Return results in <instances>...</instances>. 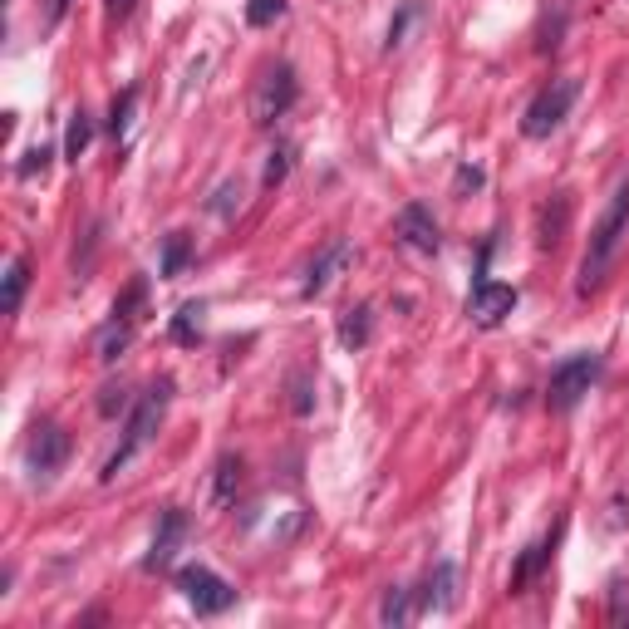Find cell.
I'll return each mask as SVG.
<instances>
[{
    "label": "cell",
    "instance_id": "6da1fadb",
    "mask_svg": "<svg viewBox=\"0 0 629 629\" xmlns=\"http://www.w3.org/2000/svg\"><path fill=\"white\" fill-rule=\"evenodd\" d=\"M625 236H629V177L615 187L610 207H605V212H600V222L590 227V246H585V261H580L575 295H590V290H600L605 271L615 266V256H620V246H625Z\"/></svg>",
    "mask_w": 629,
    "mask_h": 629
},
{
    "label": "cell",
    "instance_id": "7a4b0ae2",
    "mask_svg": "<svg viewBox=\"0 0 629 629\" xmlns=\"http://www.w3.org/2000/svg\"><path fill=\"white\" fill-rule=\"evenodd\" d=\"M168 403H172V379H153L148 384V394L128 408V423H123V438H118V448L109 453V462H104V482H114L118 472L128 467V462L138 458L153 438H158V423H163V413H168Z\"/></svg>",
    "mask_w": 629,
    "mask_h": 629
},
{
    "label": "cell",
    "instance_id": "3957f363",
    "mask_svg": "<svg viewBox=\"0 0 629 629\" xmlns=\"http://www.w3.org/2000/svg\"><path fill=\"white\" fill-rule=\"evenodd\" d=\"M600 369H605V359H600L595 349H580L571 359H561V364L551 369V384H546V408H551V413H571L575 403L600 384Z\"/></svg>",
    "mask_w": 629,
    "mask_h": 629
},
{
    "label": "cell",
    "instance_id": "277c9868",
    "mask_svg": "<svg viewBox=\"0 0 629 629\" xmlns=\"http://www.w3.org/2000/svg\"><path fill=\"white\" fill-rule=\"evenodd\" d=\"M575 99H580V84H575V79H551V84L526 104V114H521V133H526V138H551V133L571 118Z\"/></svg>",
    "mask_w": 629,
    "mask_h": 629
},
{
    "label": "cell",
    "instance_id": "5b68a950",
    "mask_svg": "<svg viewBox=\"0 0 629 629\" xmlns=\"http://www.w3.org/2000/svg\"><path fill=\"white\" fill-rule=\"evenodd\" d=\"M295 99H300V79H295V69L286 59H276V64H266V74H261V84L251 94V118L261 128H271L276 118H286L295 109Z\"/></svg>",
    "mask_w": 629,
    "mask_h": 629
},
{
    "label": "cell",
    "instance_id": "8992f818",
    "mask_svg": "<svg viewBox=\"0 0 629 629\" xmlns=\"http://www.w3.org/2000/svg\"><path fill=\"white\" fill-rule=\"evenodd\" d=\"M177 590H182V600L197 610V615H227L231 605H236V585L222 580L217 571H207V566H182L177 571Z\"/></svg>",
    "mask_w": 629,
    "mask_h": 629
},
{
    "label": "cell",
    "instance_id": "52a82bcc",
    "mask_svg": "<svg viewBox=\"0 0 629 629\" xmlns=\"http://www.w3.org/2000/svg\"><path fill=\"white\" fill-rule=\"evenodd\" d=\"M516 286H502V281H472V295H467V320L477 325V330H497L507 315L516 310Z\"/></svg>",
    "mask_w": 629,
    "mask_h": 629
},
{
    "label": "cell",
    "instance_id": "ba28073f",
    "mask_svg": "<svg viewBox=\"0 0 629 629\" xmlns=\"http://www.w3.org/2000/svg\"><path fill=\"white\" fill-rule=\"evenodd\" d=\"M69 458V433L59 428V423H40L35 433H30V443H25V462H30V472H40V477H55L59 467Z\"/></svg>",
    "mask_w": 629,
    "mask_h": 629
},
{
    "label": "cell",
    "instance_id": "9c48e42d",
    "mask_svg": "<svg viewBox=\"0 0 629 629\" xmlns=\"http://www.w3.org/2000/svg\"><path fill=\"white\" fill-rule=\"evenodd\" d=\"M575 5L580 0H541V15H536V55H556L571 35Z\"/></svg>",
    "mask_w": 629,
    "mask_h": 629
},
{
    "label": "cell",
    "instance_id": "30bf717a",
    "mask_svg": "<svg viewBox=\"0 0 629 629\" xmlns=\"http://www.w3.org/2000/svg\"><path fill=\"white\" fill-rule=\"evenodd\" d=\"M394 231H399V241L408 251H423V256H433V251L443 246V231H438L433 212H428L423 202H408L399 212V222H394Z\"/></svg>",
    "mask_w": 629,
    "mask_h": 629
},
{
    "label": "cell",
    "instance_id": "8fae6325",
    "mask_svg": "<svg viewBox=\"0 0 629 629\" xmlns=\"http://www.w3.org/2000/svg\"><path fill=\"white\" fill-rule=\"evenodd\" d=\"M182 536H187V512H182V507H168V512L158 516V531H153V546H148V556H143V571H168L177 546H182Z\"/></svg>",
    "mask_w": 629,
    "mask_h": 629
},
{
    "label": "cell",
    "instance_id": "7c38bea8",
    "mask_svg": "<svg viewBox=\"0 0 629 629\" xmlns=\"http://www.w3.org/2000/svg\"><path fill=\"white\" fill-rule=\"evenodd\" d=\"M566 227H571V197L556 192V197L541 202V212H536V246H541V251H556V246L566 241Z\"/></svg>",
    "mask_w": 629,
    "mask_h": 629
},
{
    "label": "cell",
    "instance_id": "4fadbf2b",
    "mask_svg": "<svg viewBox=\"0 0 629 629\" xmlns=\"http://www.w3.org/2000/svg\"><path fill=\"white\" fill-rule=\"evenodd\" d=\"M349 256H354V251H349V241H344V236H340V241H330V246H325V251H320V256L310 261V271H305V286H300V295H305V300H315L320 290L335 281V271H340Z\"/></svg>",
    "mask_w": 629,
    "mask_h": 629
},
{
    "label": "cell",
    "instance_id": "5bb4252c",
    "mask_svg": "<svg viewBox=\"0 0 629 629\" xmlns=\"http://www.w3.org/2000/svg\"><path fill=\"white\" fill-rule=\"evenodd\" d=\"M561 531H566V521H556V531L551 536H541V541H531L521 556H516V566H512V590H521L526 580H536L541 575V566L556 556V541H561Z\"/></svg>",
    "mask_w": 629,
    "mask_h": 629
},
{
    "label": "cell",
    "instance_id": "9a60e30c",
    "mask_svg": "<svg viewBox=\"0 0 629 629\" xmlns=\"http://www.w3.org/2000/svg\"><path fill=\"white\" fill-rule=\"evenodd\" d=\"M423 605L428 610H458V566L453 561H438L433 575H428V590H423Z\"/></svg>",
    "mask_w": 629,
    "mask_h": 629
},
{
    "label": "cell",
    "instance_id": "2e32d148",
    "mask_svg": "<svg viewBox=\"0 0 629 629\" xmlns=\"http://www.w3.org/2000/svg\"><path fill=\"white\" fill-rule=\"evenodd\" d=\"M187 261H192V236H187V231L163 236V261H158V276H163V281L182 276V271H187Z\"/></svg>",
    "mask_w": 629,
    "mask_h": 629
},
{
    "label": "cell",
    "instance_id": "e0dca14e",
    "mask_svg": "<svg viewBox=\"0 0 629 629\" xmlns=\"http://www.w3.org/2000/svg\"><path fill=\"white\" fill-rule=\"evenodd\" d=\"M369 330H374V310H369V305H354V310H344V320H340V344L354 354V349L369 344Z\"/></svg>",
    "mask_w": 629,
    "mask_h": 629
},
{
    "label": "cell",
    "instance_id": "ac0fdd59",
    "mask_svg": "<svg viewBox=\"0 0 629 629\" xmlns=\"http://www.w3.org/2000/svg\"><path fill=\"white\" fill-rule=\"evenodd\" d=\"M25 286H30V261H25V256H15V261L5 266V295H0V310H5V315H15V310H20Z\"/></svg>",
    "mask_w": 629,
    "mask_h": 629
},
{
    "label": "cell",
    "instance_id": "d6986e66",
    "mask_svg": "<svg viewBox=\"0 0 629 629\" xmlns=\"http://www.w3.org/2000/svg\"><path fill=\"white\" fill-rule=\"evenodd\" d=\"M89 138H94V118L84 114V109H74V114H69V133H64V158L79 163V158L89 153Z\"/></svg>",
    "mask_w": 629,
    "mask_h": 629
},
{
    "label": "cell",
    "instance_id": "ffe728a7",
    "mask_svg": "<svg viewBox=\"0 0 629 629\" xmlns=\"http://www.w3.org/2000/svg\"><path fill=\"white\" fill-rule=\"evenodd\" d=\"M418 615V605H413V590H403V585H394V590H384V605H379V620L384 625H408Z\"/></svg>",
    "mask_w": 629,
    "mask_h": 629
},
{
    "label": "cell",
    "instance_id": "44dd1931",
    "mask_svg": "<svg viewBox=\"0 0 629 629\" xmlns=\"http://www.w3.org/2000/svg\"><path fill=\"white\" fill-rule=\"evenodd\" d=\"M236 487H241V458L227 453V458L217 462V487H212V502H217V507H227L231 497H236Z\"/></svg>",
    "mask_w": 629,
    "mask_h": 629
},
{
    "label": "cell",
    "instance_id": "7402d4cb",
    "mask_svg": "<svg viewBox=\"0 0 629 629\" xmlns=\"http://www.w3.org/2000/svg\"><path fill=\"white\" fill-rule=\"evenodd\" d=\"M128 344H133V325L128 320H109V330L99 335V364H114Z\"/></svg>",
    "mask_w": 629,
    "mask_h": 629
},
{
    "label": "cell",
    "instance_id": "603a6c76",
    "mask_svg": "<svg viewBox=\"0 0 629 629\" xmlns=\"http://www.w3.org/2000/svg\"><path fill=\"white\" fill-rule=\"evenodd\" d=\"M197 330H202V305H197V300H187V305L177 310V320H172V340L192 344V340H197Z\"/></svg>",
    "mask_w": 629,
    "mask_h": 629
},
{
    "label": "cell",
    "instance_id": "cb8c5ba5",
    "mask_svg": "<svg viewBox=\"0 0 629 629\" xmlns=\"http://www.w3.org/2000/svg\"><path fill=\"white\" fill-rule=\"evenodd\" d=\"M286 15V0H246V25L251 30H266Z\"/></svg>",
    "mask_w": 629,
    "mask_h": 629
},
{
    "label": "cell",
    "instance_id": "d4e9b609",
    "mask_svg": "<svg viewBox=\"0 0 629 629\" xmlns=\"http://www.w3.org/2000/svg\"><path fill=\"white\" fill-rule=\"evenodd\" d=\"M143 300H148V286L143 281H133V286L123 290L114 300V320H128V325H138V310H143Z\"/></svg>",
    "mask_w": 629,
    "mask_h": 629
},
{
    "label": "cell",
    "instance_id": "484cf974",
    "mask_svg": "<svg viewBox=\"0 0 629 629\" xmlns=\"http://www.w3.org/2000/svg\"><path fill=\"white\" fill-rule=\"evenodd\" d=\"M133 104H138V89L128 84V89H123V94L114 99V109H109V133H114V138H123V133H128V118H133Z\"/></svg>",
    "mask_w": 629,
    "mask_h": 629
},
{
    "label": "cell",
    "instance_id": "4316f807",
    "mask_svg": "<svg viewBox=\"0 0 629 629\" xmlns=\"http://www.w3.org/2000/svg\"><path fill=\"white\" fill-rule=\"evenodd\" d=\"M418 15H423V5H418V0H403V5H399V15L389 20V50H399V45H403V35H408V25H413Z\"/></svg>",
    "mask_w": 629,
    "mask_h": 629
},
{
    "label": "cell",
    "instance_id": "83f0119b",
    "mask_svg": "<svg viewBox=\"0 0 629 629\" xmlns=\"http://www.w3.org/2000/svg\"><path fill=\"white\" fill-rule=\"evenodd\" d=\"M207 207H212L222 222H231V217L241 212V182H222V187H217V197H212Z\"/></svg>",
    "mask_w": 629,
    "mask_h": 629
},
{
    "label": "cell",
    "instance_id": "f1b7e54d",
    "mask_svg": "<svg viewBox=\"0 0 629 629\" xmlns=\"http://www.w3.org/2000/svg\"><path fill=\"white\" fill-rule=\"evenodd\" d=\"M133 399H128V389L123 384H109V389H99V413L104 418H118V413H128Z\"/></svg>",
    "mask_w": 629,
    "mask_h": 629
},
{
    "label": "cell",
    "instance_id": "f546056e",
    "mask_svg": "<svg viewBox=\"0 0 629 629\" xmlns=\"http://www.w3.org/2000/svg\"><path fill=\"white\" fill-rule=\"evenodd\" d=\"M50 158H55V148H30V153H25V163H15V177H20V182H30L35 172L50 168Z\"/></svg>",
    "mask_w": 629,
    "mask_h": 629
},
{
    "label": "cell",
    "instance_id": "4dcf8cb0",
    "mask_svg": "<svg viewBox=\"0 0 629 629\" xmlns=\"http://www.w3.org/2000/svg\"><path fill=\"white\" fill-rule=\"evenodd\" d=\"M286 172H290V148L281 143V148L271 153V163H266V172H261V182H266V187H281V182H286Z\"/></svg>",
    "mask_w": 629,
    "mask_h": 629
},
{
    "label": "cell",
    "instance_id": "1f68e13d",
    "mask_svg": "<svg viewBox=\"0 0 629 629\" xmlns=\"http://www.w3.org/2000/svg\"><path fill=\"white\" fill-rule=\"evenodd\" d=\"M610 625H629V585L625 580L610 585Z\"/></svg>",
    "mask_w": 629,
    "mask_h": 629
},
{
    "label": "cell",
    "instance_id": "d6a6232c",
    "mask_svg": "<svg viewBox=\"0 0 629 629\" xmlns=\"http://www.w3.org/2000/svg\"><path fill=\"white\" fill-rule=\"evenodd\" d=\"M290 389H295V399H290L295 413H310V408H315V399H310V379H305V374H295V384H290Z\"/></svg>",
    "mask_w": 629,
    "mask_h": 629
},
{
    "label": "cell",
    "instance_id": "836d02e7",
    "mask_svg": "<svg viewBox=\"0 0 629 629\" xmlns=\"http://www.w3.org/2000/svg\"><path fill=\"white\" fill-rule=\"evenodd\" d=\"M133 5H138V0H104L109 20H128V15H133Z\"/></svg>",
    "mask_w": 629,
    "mask_h": 629
},
{
    "label": "cell",
    "instance_id": "e575fe53",
    "mask_svg": "<svg viewBox=\"0 0 629 629\" xmlns=\"http://www.w3.org/2000/svg\"><path fill=\"white\" fill-rule=\"evenodd\" d=\"M462 187H482V172L477 168H458V192Z\"/></svg>",
    "mask_w": 629,
    "mask_h": 629
},
{
    "label": "cell",
    "instance_id": "d590c367",
    "mask_svg": "<svg viewBox=\"0 0 629 629\" xmlns=\"http://www.w3.org/2000/svg\"><path fill=\"white\" fill-rule=\"evenodd\" d=\"M64 5H69V0H55V10H50V15H55V20H59V15H64Z\"/></svg>",
    "mask_w": 629,
    "mask_h": 629
}]
</instances>
